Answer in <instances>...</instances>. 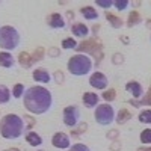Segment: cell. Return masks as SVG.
<instances>
[{
  "instance_id": "1",
  "label": "cell",
  "mask_w": 151,
  "mask_h": 151,
  "mask_svg": "<svg viewBox=\"0 0 151 151\" xmlns=\"http://www.w3.org/2000/svg\"><path fill=\"white\" fill-rule=\"evenodd\" d=\"M23 103L27 112L33 113V115H42V113L48 112L52 107L53 97L48 89L42 86H32L24 92Z\"/></svg>"
},
{
  "instance_id": "2",
  "label": "cell",
  "mask_w": 151,
  "mask_h": 151,
  "mask_svg": "<svg viewBox=\"0 0 151 151\" xmlns=\"http://www.w3.org/2000/svg\"><path fill=\"white\" fill-rule=\"evenodd\" d=\"M24 133V122L15 113H8L0 121V134L5 139H18Z\"/></svg>"
},
{
  "instance_id": "3",
  "label": "cell",
  "mask_w": 151,
  "mask_h": 151,
  "mask_svg": "<svg viewBox=\"0 0 151 151\" xmlns=\"http://www.w3.org/2000/svg\"><path fill=\"white\" fill-rule=\"evenodd\" d=\"M92 70V60L86 55H74L68 60V71L73 76H85Z\"/></svg>"
},
{
  "instance_id": "4",
  "label": "cell",
  "mask_w": 151,
  "mask_h": 151,
  "mask_svg": "<svg viewBox=\"0 0 151 151\" xmlns=\"http://www.w3.org/2000/svg\"><path fill=\"white\" fill-rule=\"evenodd\" d=\"M20 44V35L18 30L12 26H3L0 27V47L5 52H12Z\"/></svg>"
},
{
  "instance_id": "5",
  "label": "cell",
  "mask_w": 151,
  "mask_h": 151,
  "mask_svg": "<svg viewBox=\"0 0 151 151\" xmlns=\"http://www.w3.org/2000/svg\"><path fill=\"white\" fill-rule=\"evenodd\" d=\"M94 116L100 125H109L115 119V110L110 104H101V106H97Z\"/></svg>"
},
{
  "instance_id": "6",
  "label": "cell",
  "mask_w": 151,
  "mask_h": 151,
  "mask_svg": "<svg viewBox=\"0 0 151 151\" xmlns=\"http://www.w3.org/2000/svg\"><path fill=\"white\" fill-rule=\"evenodd\" d=\"M80 119V110L77 106H67L64 109V124L68 127H74Z\"/></svg>"
},
{
  "instance_id": "7",
  "label": "cell",
  "mask_w": 151,
  "mask_h": 151,
  "mask_svg": "<svg viewBox=\"0 0 151 151\" xmlns=\"http://www.w3.org/2000/svg\"><path fill=\"white\" fill-rule=\"evenodd\" d=\"M52 144L53 147L59 148V150H67L71 147V141H70V136L65 133H56L52 137Z\"/></svg>"
},
{
  "instance_id": "8",
  "label": "cell",
  "mask_w": 151,
  "mask_h": 151,
  "mask_svg": "<svg viewBox=\"0 0 151 151\" xmlns=\"http://www.w3.org/2000/svg\"><path fill=\"white\" fill-rule=\"evenodd\" d=\"M89 83H91L92 88H95V89H106L109 82H107V77L103 73H94L89 79Z\"/></svg>"
},
{
  "instance_id": "9",
  "label": "cell",
  "mask_w": 151,
  "mask_h": 151,
  "mask_svg": "<svg viewBox=\"0 0 151 151\" xmlns=\"http://www.w3.org/2000/svg\"><path fill=\"white\" fill-rule=\"evenodd\" d=\"M50 74L47 70H42V68H38L33 71V80L35 82H41V83H48L50 82Z\"/></svg>"
},
{
  "instance_id": "10",
  "label": "cell",
  "mask_w": 151,
  "mask_h": 151,
  "mask_svg": "<svg viewBox=\"0 0 151 151\" xmlns=\"http://www.w3.org/2000/svg\"><path fill=\"white\" fill-rule=\"evenodd\" d=\"M0 67L12 68L14 67V56L8 52H0Z\"/></svg>"
},
{
  "instance_id": "11",
  "label": "cell",
  "mask_w": 151,
  "mask_h": 151,
  "mask_svg": "<svg viewBox=\"0 0 151 151\" xmlns=\"http://www.w3.org/2000/svg\"><path fill=\"white\" fill-rule=\"evenodd\" d=\"M98 95L94 92H85L83 94V104L86 107H95L98 104Z\"/></svg>"
},
{
  "instance_id": "12",
  "label": "cell",
  "mask_w": 151,
  "mask_h": 151,
  "mask_svg": "<svg viewBox=\"0 0 151 151\" xmlns=\"http://www.w3.org/2000/svg\"><path fill=\"white\" fill-rule=\"evenodd\" d=\"M125 89H127L134 98H139L142 95V86L139 83H136V82H130L125 85Z\"/></svg>"
},
{
  "instance_id": "13",
  "label": "cell",
  "mask_w": 151,
  "mask_h": 151,
  "mask_svg": "<svg viewBox=\"0 0 151 151\" xmlns=\"http://www.w3.org/2000/svg\"><path fill=\"white\" fill-rule=\"evenodd\" d=\"M48 24L52 27H55V29H60V27L65 26V21H64V18H62L59 14H52L50 18H48Z\"/></svg>"
},
{
  "instance_id": "14",
  "label": "cell",
  "mask_w": 151,
  "mask_h": 151,
  "mask_svg": "<svg viewBox=\"0 0 151 151\" xmlns=\"http://www.w3.org/2000/svg\"><path fill=\"white\" fill-rule=\"evenodd\" d=\"M26 141H27V144L32 145V147H40V145L42 144L41 136L38 134V133H35V132H29V133L26 134Z\"/></svg>"
},
{
  "instance_id": "15",
  "label": "cell",
  "mask_w": 151,
  "mask_h": 151,
  "mask_svg": "<svg viewBox=\"0 0 151 151\" xmlns=\"http://www.w3.org/2000/svg\"><path fill=\"white\" fill-rule=\"evenodd\" d=\"M71 32L76 35V36H79V38H85L88 33H89V29H88L85 24H74V26L71 27Z\"/></svg>"
},
{
  "instance_id": "16",
  "label": "cell",
  "mask_w": 151,
  "mask_h": 151,
  "mask_svg": "<svg viewBox=\"0 0 151 151\" xmlns=\"http://www.w3.org/2000/svg\"><path fill=\"white\" fill-rule=\"evenodd\" d=\"M80 12H82V15H83L86 20H97V18H98V14L95 12V9H92V8H89V6L82 8Z\"/></svg>"
},
{
  "instance_id": "17",
  "label": "cell",
  "mask_w": 151,
  "mask_h": 151,
  "mask_svg": "<svg viewBox=\"0 0 151 151\" xmlns=\"http://www.w3.org/2000/svg\"><path fill=\"white\" fill-rule=\"evenodd\" d=\"M11 100V92L6 86H0V104H6Z\"/></svg>"
},
{
  "instance_id": "18",
  "label": "cell",
  "mask_w": 151,
  "mask_h": 151,
  "mask_svg": "<svg viewBox=\"0 0 151 151\" xmlns=\"http://www.w3.org/2000/svg\"><path fill=\"white\" fill-rule=\"evenodd\" d=\"M141 142L142 144H151V129H145L141 133Z\"/></svg>"
},
{
  "instance_id": "19",
  "label": "cell",
  "mask_w": 151,
  "mask_h": 151,
  "mask_svg": "<svg viewBox=\"0 0 151 151\" xmlns=\"http://www.w3.org/2000/svg\"><path fill=\"white\" fill-rule=\"evenodd\" d=\"M24 86L23 85H15L14 86V91H12V95H14L15 98H21V97H24Z\"/></svg>"
},
{
  "instance_id": "20",
  "label": "cell",
  "mask_w": 151,
  "mask_h": 151,
  "mask_svg": "<svg viewBox=\"0 0 151 151\" xmlns=\"http://www.w3.org/2000/svg\"><path fill=\"white\" fill-rule=\"evenodd\" d=\"M139 121L144 124H151V110H144L139 115Z\"/></svg>"
},
{
  "instance_id": "21",
  "label": "cell",
  "mask_w": 151,
  "mask_h": 151,
  "mask_svg": "<svg viewBox=\"0 0 151 151\" xmlns=\"http://www.w3.org/2000/svg\"><path fill=\"white\" fill-rule=\"evenodd\" d=\"M76 45H77V42H76L73 38H67V40L62 41V48L65 50H70V48H76Z\"/></svg>"
},
{
  "instance_id": "22",
  "label": "cell",
  "mask_w": 151,
  "mask_h": 151,
  "mask_svg": "<svg viewBox=\"0 0 151 151\" xmlns=\"http://www.w3.org/2000/svg\"><path fill=\"white\" fill-rule=\"evenodd\" d=\"M113 5H115V8H116V9L124 11L125 8L129 6V2H127V0H115V2H113Z\"/></svg>"
},
{
  "instance_id": "23",
  "label": "cell",
  "mask_w": 151,
  "mask_h": 151,
  "mask_svg": "<svg viewBox=\"0 0 151 151\" xmlns=\"http://www.w3.org/2000/svg\"><path fill=\"white\" fill-rule=\"evenodd\" d=\"M68 151H91V150L88 148L86 145H83V144H76V145L70 147V150H68Z\"/></svg>"
},
{
  "instance_id": "24",
  "label": "cell",
  "mask_w": 151,
  "mask_h": 151,
  "mask_svg": "<svg viewBox=\"0 0 151 151\" xmlns=\"http://www.w3.org/2000/svg\"><path fill=\"white\" fill-rule=\"evenodd\" d=\"M95 3H97L98 6H103V8H110V6L113 5L112 0H97Z\"/></svg>"
}]
</instances>
